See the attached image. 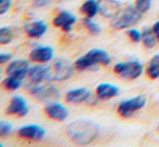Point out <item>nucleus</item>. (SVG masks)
Listing matches in <instances>:
<instances>
[{"mask_svg": "<svg viewBox=\"0 0 159 147\" xmlns=\"http://www.w3.org/2000/svg\"><path fill=\"white\" fill-rule=\"evenodd\" d=\"M51 2V0H34V7L36 8H43L48 6Z\"/></svg>", "mask_w": 159, "mask_h": 147, "instance_id": "obj_30", "label": "nucleus"}, {"mask_svg": "<svg viewBox=\"0 0 159 147\" xmlns=\"http://www.w3.org/2000/svg\"><path fill=\"white\" fill-rule=\"evenodd\" d=\"M80 12L86 17L93 19L98 13V0H86L80 7Z\"/></svg>", "mask_w": 159, "mask_h": 147, "instance_id": "obj_20", "label": "nucleus"}, {"mask_svg": "<svg viewBox=\"0 0 159 147\" xmlns=\"http://www.w3.org/2000/svg\"><path fill=\"white\" fill-rule=\"evenodd\" d=\"M11 59H12V55L10 53H0V65L10 63Z\"/></svg>", "mask_w": 159, "mask_h": 147, "instance_id": "obj_29", "label": "nucleus"}, {"mask_svg": "<svg viewBox=\"0 0 159 147\" xmlns=\"http://www.w3.org/2000/svg\"><path fill=\"white\" fill-rule=\"evenodd\" d=\"M98 13L106 19H114L122 10L121 2L118 0H98Z\"/></svg>", "mask_w": 159, "mask_h": 147, "instance_id": "obj_8", "label": "nucleus"}, {"mask_svg": "<svg viewBox=\"0 0 159 147\" xmlns=\"http://www.w3.org/2000/svg\"><path fill=\"white\" fill-rule=\"evenodd\" d=\"M14 34L10 27L0 28V44H9L13 40Z\"/></svg>", "mask_w": 159, "mask_h": 147, "instance_id": "obj_23", "label": "nucleus"}, {"mask_svg": "<svg viewBox=\"0 0 159 147\" xmlns=\"http://www.w3.org/2000/svg\"><path fill=\"white\" fill-rule=\"evenodd\" d=\"M111 64V57L108 52L102 49H91L82 56L78 57L74 63V66L79 72L92 69L98 65L108 66Z\"/></svg>", "mask_w": 159, "mask_h": 147, "instance_id": "obj_2", "label": "nucleus"}, {"mask_svg": "<svg viewBox=\"0 0 159 147\" xmlns=\"http://www.w3.org/2000/svg\"><path fill=\"white\" fill-rule=\"evenodd\" d=\"M84 25L86 26V28L89 30V33L92 35H100L101 34V26L98 23H95L94 21H92V19L90 17H84Z\"/></svg>", "mask_w": 159, "mask_h": 147, "instance_id": "obj_24", "label": "nucleus"}, {"mask_svg": "<svg viewBox=\"0 0 159 147\" xmlns=\"http://www.w3.org/2000/svg\"><path fill=\"white\" fill-rule=\"evenodd\" d=\"M54 56V51L51 47L40 46L33 49L30 53V60L36 64H48Z\"/></svg>", "mask_w": 159, "mask_h": 147, "instance_id": "obj_11", "label": "nucleus"}, {"mask_svg": "<svg viewBox=\"0 0 159 147\" xmlns=\"http://www.w3.org/2000/svg\"><path fill=\"white\" fill-rule=\"evenodd\" d=\"M152 28H153L154 33H155L156 37H157V39H158V42H159V20L154 23V25H153V27H152Z\"/></svg>", "mask_w": 159, "mask_h": 147, "instance_id": "obj_31", "label": "nucleus"}, {"mask_svg": "<svg viewBox=\"0 0 159 147\" xmlns=\"http://www.w3.org/2000/svg\"><path fill=\"white\" fill-rule=\"evenodd\" d=\"M67 136L77 145H88L98 135V127L90 120H76L66 128Z\"/></svg>", "mask_w": 159, "mask_h": 147, "instance_id": "obj_1", "label": "nucleus"}, {"mask_svg": "<svg viewBox=\"0 0 159 147\" xmlns=\"http://www.w3.org/2000/svg\"><path fill=\"white\" fill-rule=\"evenodd\" d=\"M147 99L145 95H136L131 99H127L120 102L117 107V111L121 117L129 118L132 117L136 111L143 109L146 106Z\"/></svg>", "mask_w": 159, "mask_h": 147, "instance_id": "obj_7", "label": "nucleus"}, {"mask_svg": "<svg viewBox=\"0 0 159 147\" xmlns=\"http://www.w3.org/2000/svg\"><path fill=\"white\" fill-rule=\"evenodd\" d=\"M114 72L120 77L128 80H135L142 76L144 72V66L139 61L119 62L114 66Z\"/></svg>", "mask_w": 159, "mask_h": 147, "instance_id": "obj_6", "label": "nucleus"}, {"mask_svg": "<svg viewBox=\"0 0 159 147\" xmlns=\"http://www.w3.org/2000/svg\"><path fill=\"white\" fill-rule=\"evenodd\" d=\"M22 83H23V79L19 77H15V76L8 75V77L2 81V86L6 90L9 91H15L17 89L21 88Z\"/></svg>", "mask_w": 159, "mask_h": 147, "instance_id": "obj_22", "label": "nucleus"}, {"mask_svg": "<svg viewBox=\"0 0 159 147\" xmlns=\"http://www.w3.org/2000/svg\"><path fill=\"white\" fill-rule=\"evenodd\" d=\"M44 113L50 119L55 120V121H64L68 117L69 111L59 102H51L46 105Z\"/></svg>", "mask_w": 159, "mask_h": 147, "instance_id": "obj_14", "label": "nucleus"}, {"mask_svg": "<svg viewBox=\"0 0 159 147\" xmlns=\"http://www.w3.org/2000/svg\"><path fill=\"white\" fill-rule=\"evenodd\" d=\"M127 35L130 39L133 42H141L142 41V32H140L139 29H135V28H130L127 32Z\"/></svg>", "mask_w": 159, "mask_h": 147, "instance_id": "obj_27", "label": "nucleus"}, {"mask_svg": "<svg viewBox=\"0 0 159 147\" xmlns=\"http://www.w3.org/2000/svg\"><path fill=\"white\" fill-rule=\"evenodd\" d=\"M48 30V25L43 21H35L25 26V33L32 39H39Z\"/></svg>", "mask_w": 159, "mask_h": 147, "instance_id": "obj_18", "label": "nucleus"}, {"mask_svg": "<svg viewBox=\"0 0 159 147\" xmlns=\"http://www.w3.org/2000/svg\"><path fill=\"white\" fill-rule=\"evenodd\" d=\"M95 94L101 101H108L120 94V89L111 83H101L96 87Z\"/></svg>", "mask_w": 159, "mask_h": 147, "instance_id": "obj_16", "label": "nucleus"}, {"mask_svg": "<svg viewBox=\"0 0 159 147\" xmlns=\"http://www.w3.org/2000/svg\"><path fill=\"white\" fill-rule=\"evenodd\" d=\"M30 67V62L27 60H14V61H11L8 64L6 72L8 75L15 76V77H19L24 80L27 77V73Z\"/></svg>", "mask_w": 159, "mask_h": 147, "instance_id": "obj_15", "label": "nucleus"}, {"mask_svg": "<svg viewBox=\"0 0 159 147\" xmlns=\"http://www.w3.org/2000/svg\"><path fill=\"white\" fill-rule=\"evenodd\" d=\"M76 22H77L76 15H74L73 13L68 12V11H61L55 15L52 23L55 27L61 28L65 33H69L73 29Z\"/></svg>", "mask_w": 159, "mask_h": 147, "instance_id": "obj_12", "label": "nucleus"}, {"mask_svg": "<svg viewBox=\"0 0 159 147\" xmlns=\"http://www.w3.org/2000/svg\"><path fill=\"white\" fill-rule=\"evenodd\" d=\"M158 130H159V123H158Z\"/></svg>", "mask_w": 159, "mask_h": 147, "instance_id": "obj_34", "label": "nucleus"}, {"mask_svg": "<svg viewBox=\"0 0 159 147\" xmlns=\"http://www.w3.org/2000/svg\"><path fill=\"white\" fill-rule=\"evenodd\" d=\"M49 65L44 64H37L30 66L27 73V78L30 84L42 83L44 81H49Z\"/></svg>", "mask_w": 159, "mask_h": 147, "instance_id": "obj_13", "label": "nucleus"}, {"mask_svg": "<svg viewBox=\"0 0 159 147\" xmlns=\"http://www.w3.org/2000/svg\"><path fill=\"white\" fill-rule=\"evenodd\" d=\"M91 95H92L91 91L87 88H76L73 90H69L65 95V99L70 104H80L87 103V101Z\"/></svg>", "mask_w": 159, "mask_h": 147, "instance_id": "obj_17", "label": "nucleus"}, {"mask_svg": "<svg viewBox=\"0 0 159 147\" xmlns=\"http://www.w3.org/2000/svg\"><path fill=\"white\" fill-rule=\"evenodd\" d=\"M28 91L34 97L47 103L57 102L61 97L59 89L52 83V81H49L48 83L42 82L38 84H30V87H28Z\"/></svg>", "mask_w": 159, "mask_h": 147, "instance_id": "obj_4", "label": "nucleus"}, {"mask_svg": "<svg viewBox=\"0 0 159 147\" xmlns=\"http://www.w3.org/2000/svg\"><path fill=\"white\" fill-rule=\"evenodd\" d=\"M12 0H0V15L6 14L11 8Z\"/></svg>", "mask_w": 159, "mask_h": 147, "instance_id": "obj_28", "label": "nucleus"}, {"mask_svg": "<svg viewBox=\"0 0 159 147\" xmlns=\"http://www.w3.org/2000/svg\"><path fill=\"white\" fill-rule=\"evenodd\" d=\"M142 43L146 49H154L158 43V39L153 28L145 27L142 30Z\"/></svg>", "mask_w": 159, "mask_h": 147, "instance_id": "obj_19", "label": "nucleus"}, {"mask_svg": "<svg viewBox=\"0 0 159 147\" xmlns=\"http://www.w3.org/2000/svg\"><path fill=\"white\" fill-rule=\"evenodd\" d=\"M0 147H2V144L1 143H0Z\"/></svg>", "mask_w": 159, "mask_h": 147, "instance_id": "obj_32", "label": "nucleus"}, {"mask_svg": "<svg viewBox=\"0 0 159 147\" xmlns=\"http://www.w3.org/2000/svg\"><path fill=\"white\" fill-rule=\"evenodd\" d=\"M152 2H153V0H135L134 6H135V8L138 9L141 13L144 14V13L148 12V11L151 10Z\"/></svg>", "mask_w": 159, "mask_h": 147, "instance_id": "obj_25", "label": "nucleus"}, {"mask_svg": "<svg viewBox=\"0 0 159 147\" xmlns=\"http://www.w3.org/2000/svg\"><path fill=\"white\" fill-rule=\"evenodd\" d=\"M143 13H141L135 6L129 4L124 10L120 11V13L116 17L113 19L111 22V27L116 30H122L127 28H131L133 25L138 24L142 20Z\"/></svg>", "mask_w": 159, "mask_h": 147, "instance_id": "obj_3", "label": "nucleus"}, {"mask_svg": "<svg viewBox=\"0 0 159 147\" xmlns=\"http://www.w3.org/2000/svg\"><path fill=\"white\" fill-rule=\"evenodd\" d=\"M13 131V127L11 123L7 121H2L0 120V137L8 136L11 134V132Z\"/></svg>", "mask_w": 159, "mask_h": 147, "instance_id": "obj_26", "label": "nucleus"}, {"mask_svg": "<svg viewBox=\"0 0 159 147\" xmlns=\"http://www.w3.org/2000/svg\"><path fill=\"white\" fill-rule=\"evenodd\" d=\"M0 78H1V73H0Z\"/></svg>", "mask_w": 159, "mask_h": 147, "instance_id": "obj_33", "label": "nucleus"}, {"mask_svg": "<svg viewBox=\"0 0 159 147\" xmlns=\"http://www.w3.org/2000/svg\"><path fill=\"white\" fill-rule=\"evenodd\" d=\"M61 1H64V0H61Z\"/></svg>", "mask_w": 159, "mask_h": 147, "instance_id": "obj_35", "label": "nucleus"}, {"mask_svg": "<svg viewBox=\"0 0 159 147\" xmlns=\"http://www.w3.org/2000/svg\"><path fill=\"white\" fill-rule=\"evenodd\" d=\"M49 81H65L70 79L75 73V66L65 59H57L49 65Z\"/></svg>", "mask_w": 159, "mask_h": 147, "instance_id": "obj_5", "label": "nucleus"}, {"mask_svg": "<svg viewBox=\"0 0 159 147\" xmlns=\"http://www.w3.org/2000/svg\"><path fill=\"white\" fill-rule=\"evenodd\" d=\"M147 77L153 80L159 79V54L154 55L145 68Z\"/></svg>", "mask_w": 159, "mask_h": 147, "instance_id": "obj_21", "label": "nucleus"}, {"mask_svg": "<svg viewBox=\"0 0 159 147\" xmlns=\"http://www.w3.org/2000/svg\"><path fill=\"white\" fill-rule=\"evenodd\" d=\"M17 135L21 139L27 140V141L38 142L41 141L46 135V130L37 124H28L24 126L17 130Z\"/></svg>", "mask_w": 159, "mask_h": 147, "instance_id": "obj_9", "label": "nucleus"}, {"mask_svg": "<svg viewBox=\"0 0 159 147\" xmlns=\"http://www.w3.org/2000/svg\"><path fill=\"white\" fill-rule=\"evenodd\" d=\"M30 111V107L27 105V102L22 96H13L11 99L9 105L7 106L6 113L7 115L16 116V117H25Z\"/></svg>", "mask_w": 159, "mask_h": 147, "instance_id": "obj_10", "label": "nucleus"}]
</instances>
